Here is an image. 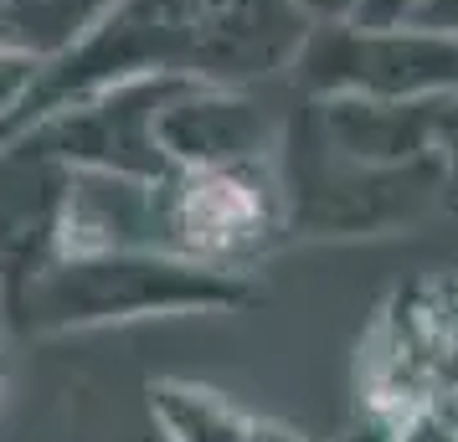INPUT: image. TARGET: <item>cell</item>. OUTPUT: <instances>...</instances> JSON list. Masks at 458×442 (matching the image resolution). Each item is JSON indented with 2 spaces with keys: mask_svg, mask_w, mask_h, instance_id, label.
Segmentation results:
<instances>
[{
  "mask_svg": "<svg viewBox=\"0 0 458 442\" xmlns=\"http://www.w3.org/2000/svg\"><path fill=\"white\" fill-rule=\"evenodd\" d=\"M0 329H5V309H0Z\"/></svg>",
  "mask_w": 458,
  "mask_h": 442,
  "instance_id": "21",
  "label": "cell"
},
{
  "mask_svg": "<svg viewBox=\"0 0 458 442\" xmlns=\"http://www.w3.org/2000/svg\"><path fill=\"white\" fill-rule=\"evenodd\" d=\"M175 88H181V78H129V83L83 93L63 108H47L42 119H31L16 134L72 170L160 180V175L175 170L165 145H160V113H165Z\"/></svg>",
  "mask_w": 458,
  "mask_h": 442,
  "instance_id": "6",
  "label": "cell"
},
{
  "mask_svg": "<svg viewBox=\"0 0 458 442\" xmlns=\"http://www.w3.org/2000/svg\"><path fill=\"white\" fill-rule=\"evenodd\" d=\"M242 298H248V278L227 268H207L170 253H88L57 257L16 304L11 324L31 335H52V329H93V324H124L149 314H216Z\"/></svg>",
  "mask_w": 458,
  "mask_h": 442,
  "instance_id": "2",
  "label": "cell"
},
{
  "mask_svg": "<svg viewBox=\"0 0 458 442\" xmlns=\"http://www.w3.org/2000/svg\"><path fill=\"white\" fill-rule=\"evenodd\" d=\"M0 386H5V365H0Z\"/></svg>",
  "mask_w": 458,
  "mask_h": 442,
  "instance_id": "20",
  "label": "cell"
},
{
  "mask_svg": "<svg viewBox=\"0 0 458 442\" xmlns=\"http://www.w3.org/2000/svg\"><path fill=\"white\" fill-rule=\"evenodd\" d=\"M72 165L52 160L31 139L0 145V309L5 324L31 283L63 257V206Z\"/></svg>",
  "mask_w": 458,
  "mask_h": 442,
  "instance_id": "8",
  "label": "cell"
},
{
  "mask_svg": "<svg viewBox=\"0 0 458 442\" xmlns=\"http://www.w3.org/2000/svg\"><path fill=\"white\" fill-rule=\"evenodd\" d=\"M155 227L160 253L248 273L252 257H263L289 232L278 165L170 170L155 180Z\"/></svg>",
  "mask_w": 458,
  "mask_h": 442,
  "instance_id": "4",
  "label": "cell"
},
{
  "mask_svg": "<svg viewBox=\"0 0 458 442\" xmlns=\"http://www.w3.org/2000/svg\"><path fill=\"white\" fill-rule=\"evenodd\" d=\"M437 319H443V329L458 339V283L448 288V294H443V304H437Z\"/></svg>",
  "mask_w": 458,
  "mask_h": 442,
  "instance_id": "18",
  "label": "cell"
},
{
  "mask_svg": "<svg viewBox=\"0 0 458 442\" xmlns=\"http://www.w3.org/2000/svg\"><path fill=\"white\" fill-rule=\"evenodd\" d=\"M412 26H428V31H443V37H458V0H422Z\"/></svg>",
  "mask_w": 458,
  "mask_h": 442,
  "instance_id": "15",
  "label": "cell"
},
{
  "mask_svg": "<svg viewBox=\"0 0 458 442\" xmlns=\"http://www.w3.org/2000/svg\"><path fill=\"white\" fill-rule=\"evenodd\" d=\"M417 11H422V0H360L351 21H360V26H412Z\"/></svg>",
  "mask_w": 458,
  "mask_h": 442,
  "instance_id": "14",
  "label": "cell"
},
{
  "mask_svg": "<svg viewBox=\"0 0 458 442\" xmlns=\"http://www.w3.org/2000/svg\"><path fill=\"white\" fill-rule=\"evenodd\" d=\"M0 21H5V0H0Z\"/></svg>",
  "mask_w": 458,
  "mask_h": 442,
  "instance_id": "19",
  "label": "cell"
},
{
  "mask_svg": "<svg viewBox=\"0 0 458 442\" xmlns=\"http://www.w3.org/2000/svg\"><path fill=\"white\" fill-rule=\"evenodd\" d=\"M293 5L310 16V26H319V21H351L360 0H293Z\"/></svg>",
  "mask_w": 458,
  "mask_h": 442,
  "instance_id": "16",
  "label": "cell"
},
{
  "mask_svg": "<svg viewBox=\"0 0 458 442\" xmlns=\"http://www.w3.org/2000/svg\"><path fill=\"white\" fill-rule=\"evenodd\" d=\"M114 5L119 0H5L0 37L26 46L42 63H57V57H67L72 46L88 42L104 26V16Z\"/></svg>",
  "mask_w": 458,
  "mask_h": 442,
  "instance_id": "11",
  "label": "cell"
},
{
  "mask_svg": "<svg viewBox=\"0 0 458 442\" xmlns=\"http://www.w3.org/2000/svg\"><path fill=\"white\" fill-rule=\"evenodd\" d=\"M248 442H310L304 438V432H299V427H284V421H252V438Z\"/></svg>",
  "mask_w": 458,
  "mask_h": 442,
  "instance_id": "17",
  "label": "cell"
},
{
  "mask_svg": "<svg viewBox=\"0 0 458 442\" xmlns=\"http://www.w3.org/2000/svg\"><path fill=\"white\" fill-rule=\"evenodd\" d=\"M289 113L258 93V83H181L160 113V145L175 170L278 165Z\"/></svg>",
  "mask_w": 458,
  "mask_h": 442,
  "instance_id": "7",
  "label": "cell"
},
{
  "mask_svg": "<svg viewBox=\"0 0 458 442\" xmlns=\"http://www.w3.org/2000/svg\"><path fill=\"white\" fill-rule=\"evenodd\" d=\"M319 139L355 165H412L448 154L458 98H304Z\"/></svg>",
  "mask_w": 458,
  "mask_h": 442,
  "instance_id": "9",
  "label": "cell"
},
{
  "mask_svg": "<svg viewBox=\"0 0 458 442\" xmlns=\"http://www.w3.org/2000/svg\"><path fill=\"white\" fill-rule=\"evenodd\" d=\"M42 72H47L42 57H31L26 46L0 37V139H5V129L16 124V113L26 108L31 88L42 83Z\"/></svg>",
  "mask_w": 458,
  "mask_h": 442,
  "instance_id": "12",
  "label": "cell"
},
{
  "mask_svg": "<svg viewBox=\"0 0 458 442\" xmlns=\"http://www.w3.org/2000/svg\"><path fill=\"white\" fill-rule=\"evenodd\" d=\"M299 98H458V37L428 26L319 21L289 63Z\"/></svg>",
  "mask_w": 458,
  "mask_h": 442,
  "instance_id": "5",
  "label": "cell"
},
{
  "mask_svg": "<svg viewBox=\"0 0 458 442\" xmlns=\"http://www.w3.org/2000/svg\"><path fill=\"white\" fill-rule=\"evenodd\" d=\"M278 180L289 201V232L360 237L381 227H407L448 186V154H428L412 165H355L335 154L310 119V104L289 113Z\"/></svg>",
  "mask_w": 458,
  "mask_h": 442,
  "instance_id": "3",
  "label": "cell"
},
{
  "mask_svg": "<svg viewBox=\"0 0 458 442\" xmlns=\"http://www.w3.org/2000/svg\"><path fill=\"white\" fill-rule=\"evenodd\" d=\"M381 442H458V427L443 417V412H437L433 401H428V406L407 412L402 421H392Z\"/></svg>",
  "mask_w": 458,
  "mask_h": 442,
  "instance_id": "13",
  "label": "cell"
},
{
  "mask_svg": "<svg viewBox=\"0 0 458 442\" xmlns=\"http://www.w3.org/2000/svg\"><path fill=\"white\" fill-rule=\"evenodd\" d=\"M304 37L310 16L293 0H119L88 42L47 63L5 139L47 108L129 78L263 83L273 72H289Z\"/></svg>",
  "mask_w": 458,
  "mask_h": 442,
  "instance_id": "1",
  "label": "cell"
},
{
  "mask_svg": "<svg viewBox=\"0 0 458 442\" xmlns=\"http://www.w3.org/2000/svg\"><path fill=\"white\" fill-rule=\"evenodd\" d=\"M149 417H155L160 442H248L258 421L222 391L191 386V380H155Z\"/></svg>",
  "mask_w": 458,
  "mask_h": 442,
  "instance_id": "10",
  "label": "cell"
}]
</instances>
